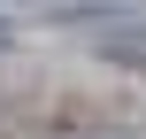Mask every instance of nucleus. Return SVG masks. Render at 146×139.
Returning a JSON list of instances; mask_svg holds the SVG:
<instances>
[{"instance_id":"nucleus-1","label":"nucleus","mask_w":146,"mask_h":139,"mask_svg":"<svg viewBox=\"0 0 146 139\" xmlns=\"http://www.w3.org/2000/svg\"><path fill=\"white\" fill-rule=\"evenodd\" d=\"M100 54H108L115 70L146 77V23H139V31H100Z\"/></svg>"}]
</instances>
